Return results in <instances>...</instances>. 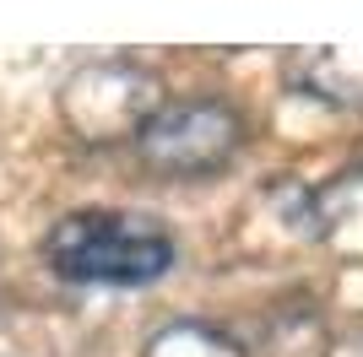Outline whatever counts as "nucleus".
Returning <instances> with one entry per match:
<instances>
[{
  "instance_id": "obj_5",
  "label": "nucleus",
  "mask_w": 363,
  "mask_h": 357,
  "mask_svg": "<svg viewBox=\"0 0 363 357\" xmlns=\"http://www.w3.org/2000/svg\"><path fill=\"white\" fill-rule=\"evenodd\" d=\"M147 357H244V346L212 319H174L147 341Z\"/></svg>"
},
{
  "instance_id": "obj_4",
  "label": "nucleus",
  "mask_w": 363,
  "mask_h": 357,
  "mask_svg": "<svg viewBox=\"0 0 363 357\" xmlns=\"http://www.w3.org/2000/svg\"><path fill=\"white\" fill-rule=\"evenodd\" d=\"M288 87L331 108H363V44H325L288 55Z\"/></svg>"
},
{
  "instance_id": "obj_2",
  "label": "nucleus",
  "mask_w": 363,
  "mask_h": 357,
  "mask_svg": "<svg viewBox=\"0 0 363 357\" xmlns=\"http://www.w3.org/2000/svg\"><path fill=\"white\" fill-rule=\"evenodd\" d=\"M239 141H244V119L223 98H174V103H157V114L136 135L147 168H157L168 178L217 174L239 152Z\"/></svg>"
},
{
  "instance_id": "obj_1",
  "label": "nucleus",
  "mask_w": 363,
  "mask_h": 357,
  "mask_svg": "<svg viewBox=\"0 0 363 357\" xmlns=\"http://www.w3.org/2000/svg\"><path fill=\"white\" fill-rule=\"evenodd\" d=\"M49 266L82 287H147L174 266V238L152 217L76 211L49 233Z\"/></svg>"
},
{
  "instance_id": "obj_3",
  "label": "nucleus",
  "mask_w": 363,
  "mask_h": 357,
  "mask_svg": "<svg viewBox=\"0 0 363 357\" xmlns=\"http://www.w3.org/2000/svg\"><path fill=\"white\" fill-rule=\"evenodd\" d=\"M157 103L163 98H157L152 71H141L130 60L82 65L60 92L65 125L82 141H125V135H141V125L157 114Z\"/></svg>"
}]
</instances>
